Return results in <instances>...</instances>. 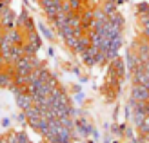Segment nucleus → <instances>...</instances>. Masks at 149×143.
Instances as JSON below:
<instances>
[{
  "instance_id": "obj_1",
  "label": "nucleus",
  "mask_w": 149,
  "mask_h": 143,
  "mask_svg": "<svg viewBox=\"0 0 149 143\" xmlns=\"http://www.w3.org/2000/svg\"><path fill=\"white\" fill-rule=\"evenodd\" d=\"M131 98L135 102H140V103H147L149 102V89L146 85H140V84H135L131 87Z\"/></svg>"
},
{
  "instance_id": "obj_2",
  "label": "nucleus",
  "mask_w": 149,
  "mask_h": 143,
  "mask_svg": "<svg viewBox=\"0 0 149 143\" xmlns=\"http://www.w3.org/2000/svg\"><path fill=\"white\" fill-rule=\"evenodd\" d=\"M74 131H78L80 136L87 138V136H91L93 127H91V123H89L86 118H78V120H74Z\"/></svg>"
},
{
  "instance_id": "obj_3",
  "label": "nucleus",
  "mask_w": 149,
  "mask_h": 143,
  "mask_svg": "<svg viewBox=\"0 0 149 143\" xmlns=\"http://www.w3.org/2000/svg\"><path fill=\"white\" fill-rule=\"evenodd\" d=\"M17 105H18L22 111H27V109L33 107V98L29 96L27 93H22V94L17 96Z\"/></svg>"
},
{
  "instance_id": "obj_4",
  "label": "nucleus",
  "mask_w": 149,
  "mask_h": 143,
  "mask_svg": "<svg viewBox=\"0 0 149 143\" xmlns=\"http://www.w3.org/2000/svg\"><path fill=\"white\" fill-rule=\"evenodd\" d=\"M125 64H127V71H135L136 69V67L140 65V64H142V62H140V58L136 56V53H133V51H129L127 53V56H125Z\"/></svg>"
},
{
  "instance_id": "obj_5",
  "label": "nucleus",
  "mask_w": 149,
  "mask_h": 143,
  "mask_svg": "<svg viewBox=\"0 0 149 143\" xmlns=\"http://www.w3.org/2000/svg\"><path fill=\"white\" fill-rule=\"evenodd\" d=\"M58 122H60L62 127H65V129H69L74 132V120L71 116H62V118H58Z\"/></svg>"
},
{
  "instance_id": "obj_6",
  "label": "nucleus",
  "mask_w": 149,
  "mask_h": 143,
  "mask_svg": "<svg viewBox=\"0 0 149 143\" xmlns=\"http://www.w3.org/2000/svg\"><path fill=\"white\" fill-rule=\"evenodd\" d=\"M138 132L142 134V136H149V114L146 116V120H144V123L138 127Z\"/></svg>"
},
{
  "instance_id": "obj_7",
  "label": "nucleus",
  "mask_w": 149,
  "mask_h": 143,
  "mask_svg": "<svg viewBox=\"0 0 149 143\" xmlns=\"http://www.w3.org/2000/svg\"><path fill=\"white\" fill-rule=\"evenodd\" d=\"M31 140L27 138V134L24 132V131H18L17 132V143H29Z\"/></svg>"
},
{
  "instance_id": "obj_8",
  "label": "nucleus",
  "mask_w": 149,
  "mask_h": 143,
  "mask_svg": "<svg viewBox=\"0 0 149 143\" xmlns=\"http://www.w3.org/2000/svg\"><path fill=\"white\" fill-rule=\"evenodd\" d=\"M6 67H7V64H6V60H4V56L0 55V73H2V71L6 69Z\"/></svg>"
},
{
  "instance_id": "obj_9",
  "label": "nucleus",
  "mask_w": 149,
  "mask_h": 143,
  "mask_svg": "<svg viewBox=\"0 0 149 143\" xmlns=\"http://www.w3.org/2000/svg\"><path fill=\"white\" fill-rule=\"evenodd\" d=\"M74 98H77V100H78V102H82V100H84V93H78V94H77V96H74Z\"/></svg>"
},
{
  "instance_id": "obj_10",
  "label": "nucleus",
  "mask_w": 149,
  "mask_h": 143,
  "mask_svg": "<svg viewBox=\"0 0 149 143\" xmlns=\"http://www.w3.org/2000/svg\"><path fill=\"white\" fill-rule=\"evenodd\" d=\"M9 123H11L9 120H2V127H9Z\"/></svg>"
},
{
  "instance_id": "obj_11",
  "label": "nucleus",
  "mask_w": 149,
  "mask_h": 143,
  "mask_svg": "<svg viewBox=\"0 0 149 143\" xmlns=\"http://www.w3.org/2000/svg\"><path fill=\"white\" fill-rule=\"evenodd\" d=\"M86 143H95V141H91V140H86Z\"/></svg>"
},
{
  "instance_id": "obj_12",
  "label": "nucleus",
  "mask_w": 149,
  "mask_h": 143,
  "mask_svg": "<svg viewBox=\"0 0 149 143\" xmlns=\"http://www.w3.org/2000/svg\"><path fill=\"white\" fill-rule=\"evenodd\" d=\"M104 143H111V141H109V140H106V141H104Z\"/></svg>"
},
{
  "instance_id": "obj_13",
  "label": "nucleus",
  "mask_w": 149,
  "mask_h": 143,
  "mask_svg": "<svg viewBox=\"0 0 149 143\" xmlns=\"http://www.w3.org/2000/svg\"><path fill=\"white\" fill-rule=\"evenodd\" d=\"M65 143H73V141H65Z\"/></svg>"
},
{
  "instance_id": "obj_14",
  "label": "nucleus",
  "mask_w": 149,
  "mask_h": 143,
  "mask_svg": "<svg viewBox=\"0 0 149 143\" xmlns=\"http://www.w3.org/2000/svg\"><path fill=\"white\" fill-rule=\"evenodd\" d=\"M29 143H33V141H29Z\"/></svg>"
}]
</instances>
